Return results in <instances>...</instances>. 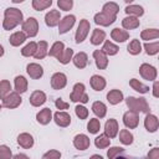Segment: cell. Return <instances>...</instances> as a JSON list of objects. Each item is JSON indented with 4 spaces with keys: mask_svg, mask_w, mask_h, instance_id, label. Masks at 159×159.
I'll return each instance as SVG.
<instances>
[{
    "mask_svg": "<svg viewBox=\"0 0 159 159\" xmlns=\"http://www.w3.org/2000/svg\"><path fill=\"white\" fill-rule=\"evenodd\" d=\"M22 12L16 7H7L4 14L2 27L5 30H12L17 25L22 24Z\"/></svg>",
    "mask_w": 159,
    "mask_h": 159,
    "instance_id": "1",
    "label": "cell"
},
{
    "mask_svg": "<svg viewBox=\"0 0 159 159\" xmlns=\"http://www.w3.org/2000/svg\"><path fill=\"white\" fill-rule=\"evenodd\" d=\"M125 103L128 106V108L135 113L138 112H143V113H149V104L147 102L145 98H135L129 96L125 99Z\"/></svg>",
    "mask_w": 159,
    "mask_h": 159,
    "instance_id": "2",
    "label": "cell"
},
{
    "mask_svg": "<svg viewBox=\"0 0 159 159\" xmlns=\"http://www.w3.org/2000/svg\"><path fill=\"white\" fill-rule=\"evenodd\" d=\"M70 99L72 102H81V103L88 102V96L84 92V84L83 83H76L73 86V91L70 94Z\"/></svg>",
    "mask_w": 159,
    "mask_h": 159,
    "instance_id": "3",
    "label": "cell"
},
{
    "mask_svg": "<svg viewBox=\"0 0 159 159\" xmlns=\"http://www.w3.org/2000/svg\"><path fill=\"white\" fill-rule=\"evenodd\" d=\"M37 31H39V22L35 17H29L22 22V32L26 36L34 37L37 35Z\"/></svg>",
    "mask_w": 159,
    "mask_h": 159,
    "instance_id": "4",
    "label": "cell"
},
{
    "mask_svg": "<svg viewBox=\"0 0 159 159\" xmlns=\"http://www.w3.org/2000/svg\"><path fill=\"white\" fill-rule=\"evenodd\" d=\"M89 29H91V25H89V22L86 19L80 21V25L77 27L76 36H75L76 37V43H81V42L84 41V39L87 37V35L89 32Z\"/></svg>",
    "mask_w": 159,
    "mask_h": 159,
    "instance_id": "5",
    "label": "cell"
},
{
    "mask_svg": "<svg viewBox=\"0 0 159 159\" xmlns=\"http://www.w3.org/2000/svg\"><path fill=\"white\" fill-rule=\"evenodd\" d=\"M21 104V97L17 92H10L2 98V106L5 108H16Z\"/></svg>",
    "mask_w": 159,
    "mask_h": 159,
    "instance_id": "6",
    "label": "cell"
},
{
    "mask_svg": "<svg viewBox=\"0 0 159 159\" xmlns=\"http://www.w3.org/2000/svg\"><path fill=\"white\" fill-rule=\"evenodd\" d=\"M139 73L147 81H155V78H157V70H155V67H153L149 63H143L139 67Z\"/></svg>",
    "mask_w": 159,
    "mask_h": 159,
    "instance_id": "7",
    "label": "cell"
},
{
    "mask_svg": "<svg viewBox=\"0 0 159 159\" xmlns=\"http://www.w3.org/2000/svg\"><path fill=\"white\" fill-rule=\"evenodd\" d=\"M123 123L129 129L137 128L138 127V123H139V116H138V113H135L133 111L125 112L124 116H123Z\"/></svg>",
    "mask_w": 159,
    "mask_h": 159,
    "instance_id": "8",
    "label": "cell"
},
{
    "mask_svg": "<svg viewBox=\"0 0 159 159\" xmlns=\"http://www.w3.org/2000/svg\"><path fill=\"white\" fill-rule=\"evenodd\" d=\"M114 21H116V16L109 15V14L103 12V11H101V12L94 15V22L97 25H101V26H109Z\"/></svg>",
    "mask_w": 159,
    "mask_h": 159,
    "instance_id": "9",
    "label": "cell"
},
{
    "mask_svg": "<svg viewBox=\"0 0 159 159\" xmlns=\"http://www.w3.org/2000/svg\"><path fill=\"white\" fill-rule=\"evenodd\" d=\"M76 17L73 15H67L65 16L60 22H58V32L60 34H66L67 31H70L72 29V26L75 25Z\"/></svg>",
    "mask_w": 159,
    "mask_h": 159,
    "instance_id": "10",
    "label": "cell"
},
{
    "mask_svg": "<svg viewBox=\"0 0 159 159\" xmlns=\"http://www.w3.org/2000/svg\"><path fill=\"white\" fill-rule=\"evenodd\" d=\"M66 83H67V77L62 72H56L51 77V87L53 89H61L66 86Z\"/></svg>",
    "mask_w": 159,
    "mask_h": 159,
    "instance_id": "11",
    "label": "cell"
},
{
    "mask_svg": "<svg viewBox=\"0 0 159 159\" xmlns=\"http://www.w3.org/2000/svg\"><path fill=\"white\" fill-rule=\"evenodd\" d=\"M118 133V122L113 118L108 119L104 124V134L108 138H114Z\"/></svg>",
    "mask_w": 159,
    "mask_h": 159,
    "instance_id": "12",
    "label": "cell"
},
{
    "mask_svg": "<svg viewBox=\"0 0 159 159\" xmlns=\"http://www.w3.org/2000/svg\"><path fill=\"white\" fill-rule=\"evenodd\" d=\"M26 71H27V75L34 80H39L43 75L42 67L40 65H37V63H29L27 67H26Z\"/></svg>",
    "mask_w": 159,
    "mask_h": 159,
    "instance_id": "13",
    "label": "cell"
},
{
    "mask_svg": "<svg viewBox=\"0 0 159 159\" xmlns=\"http://www.w3.org/2000/svg\"><path fill=\"white\" fill-rule=\"evenodd\" d=\"M144 127H145V129L148 130V132H150V133H153V132H155L157 129H158V127H159V120H158V118L154 116V114H147V117H145V119H144Z\"/></svg>",
    "mask_w": 159,
    "mask_h": 159,
    "instance_id": "14",
    "label": "cell"
},
{
    "mask_svg": "<svg viewBox=\"0 0 159 159\" xmlns=\"http://www.w3.org/2000/svg\"><path fill=\"white\" fill-rule=\"evenodd\" d=\"M91 142H89V138L86 135V134H77L73 139V145L80 149V150H84L89 147Z\"/></svg>",
    "mask_w": 159,
    "mask_h": 159,
    "instance_id": "15",
    "label": "cell"
},
{
    "mask_svg": "<svg viewBox=\"0 0 159 159\" xmlns=\"http://www.w3.org/2000/svg\"><path fill=\"white\" fill-rule=\"evenodd\" d=\"M53 119H55L56 124L60 127H67L71 123V116L66 112H60V111L56 112L53 116Z\"/></svg>",
    "mask_w": 159,
    "mask_h": 159,
    "instance_id": "16",
    "label": "cell"
},
{
    "mask_svg": "<svg viewBox=\"0 0 159 159\" xmlns=\"http://www.w3.org/2000/svg\"><path fill=\"white\" fill-rule=\"evenodd\" d=\"M93 57H94V60H96V66H97L99 70L107 68V66H108V58H107V56H106L101 50H96V51L93 52Z\"/></svg>",
    "mask_w": 159,
    "mask_h": 159,
    "instance_id": "17",
    "label": "cell"
},
{
    "mask_svg": "<svg viewBox=\"0 0 159 159\" xmlns=\"http://www.w3.org/2000/svg\"><path fill=\"white\" fill-rule=\"evenodd\" d=\"M45 22L50 27H53V26L58 25V22H60V11L58 10H51L50 12H47L46 16H45Z\"/></svg>",
    "mask_w": 159,
    "mask_h": 159,
    "instance_id": "18",
    "label": "cell"
},
{
    "mask_svg": "<svg viewBox=\"0 0 159 159\" xmlns=\"http://www.w3.org/2000/svg\"><path fill=\"white\" fill-rule=\"evenodd\" d=\"M46 102V94L42 91H35L30 96V103L34 107H40Z\"/></svg>",
    "mask_w": 159,
    "mask_h": 159,
    "instance_id": "19",
    "label": "cell"
},
{
    "mask_svg": "<svg viewBox=\"0 0 159 159\" xmlns=\"http://www.w3.org/2000/svg\"><path fill=\"white\" fill-rule=\"evenodd\" d=\"M36 119H37V122H39L40 124H43V125L48 124L50 120L52 119V112H51V109H50V108H43V109H41V111L36 114Z\"/></svg>",
    "mask_w": 159,
    "mask_h": 159,
    "instance_id": "20",
    "label": "cell"
},
{
    "mask_svg": "<svg viewBox=\"0 0 159 159\" xmlns=\"http://www.w3.org/2000/svg\"><path fill=\"white\" fill-rule=\"evenodd\" d=\"M111 37H112V40H114L117 42H124V41H127L129 39V34L125 30H122V29L116 27V29L112 30Z\"/></svg>",
    "mask_w": 159,
    "mask_h": 159,
    "instance_id": "21",
    "label": "cell"
},
{
    "mask_svg": "<svg viewBox=\"0 0 159 159\" xmlns=\"http://www.w3.org/2000/svg\"><path fill=\"white\" fill-rule=\"evenodd\" d=\"M17 143L25 148V149H30L32 145H34V138L31 134L29 133H21L19 137H17Z\"/></svg>",
    "mask_w": 159,
    "mask_h": 159,
    "instance_id": "22",
    "label": "cell"
},
{
    "mask_svg": "<svg viewBox=\"0 0 159 159\" xmlns=\"http://www.w3.org/2000/svg\"><path fill=\"white\" fill-rule=\"evenodd\" d=\"M89 83H91V87L94 91H102L106 87V80L102 76H98V75H93L89 80Z\"/></svg>",
    "mask_w": 159,
    "mask_h": 159,
    "instance_id": "23",
    "label": "cell"
},
{
    "mask_svg": "<svg viewBox=\"0 0 159 159\" xmlns=\"http://www.w3.org/2000/svg\"><path fill=\"white\" fill-rule=\"evenodd\" d=\"M107 99L111 104H118L123 101V93L119 89H112L107 93Z\"/></svg>",
    "mask_w": 159,
    "mask_h": 159,
    "instance_id": "24",
    "label": "cell"
},
{
    "mask_svg": "<svg viewBox=\"0 0 159 159\" xmlns=\"http://www.w3.org/2000/svg\"><path fill=\"white\" fill-rule=\"evenodd\" d=\"M139 20H138V17H135V16H127V17H124L123 20H122V26L124 27V29H127V30H133V29H137L138 26H139Z\"/></svg>",
    "mask_w": 159,
    "mask_h": 159,
    "instance_id": "25",
    "label": "cell"
},
{
    "mask_svg": "<svg viewBox=\"0 0 159 159\" xmlns=\"http://www.w3.org/2000/svg\"><path fill=\"white\" fill-rule=\"evenodd\" d=\"M26 91H27V80L24 76H16L15 77V92L25 93Z\"/></svg>",
    "mask_w": 159,
    "mask_h": 159,
    "instance_id": "26",
    "label": "cell"
},
{
    "mask_svg": "<svg viewBox=\"0 0 159 159\" xmlns=\"http://www.w3.org/2000/svg\"><path fill=\"white\" fill-rule=\"evenodd\" d=\"M63 50H65V45H63V42L57 41V42H55V43L52 45V47L50 48L48 55H50V56H52V57H56V58L58 60V58L61 57V55H62Z\"/></svg>",
    "mask_w": 159,
    "mask_h": 159,
    "instance_id": "27",
    "label": "cell"
},
{
    "mask_svg": "<svg viewBox=\"0 0 159 159\" xmlns=\"http://www.w3.org/2000/svg\"><path fill=\"white\" fill-rule=\"evenodd\" d=\"M73 63H75V66L78 67V68H84V67L87 66V63H88V57H87V55H86L84 52H78V53L75 55V57H73Z\"/></svg>",
    "mask_w": 159,
    "mask_h": 159,
    "instance_id": "28",
    "label": "cell"
},
{
    "mask_svg": "<svg viewBox=\"0 0 159 159\" xmlns=\"http://www.w3.org/2000/svg\"><path fill=\"white\" fill-rule=\"evenodd\" d=\"M26 40V35L22 32V31H17V32H14L11 36H10V43L12 46H20L21 43H24Z\"/></svg>",
    "mask_w": 159,
    "mask_h": 159,
    "instance_id": "29",
    "label": "cell"
},
{
    "mask_svg": "<svg viewBox=\"0 0 159 159\" xmlns=\"http://www.w3.org/2000/svg\"><path fill=\"white\" fill-rule=\"evenodd\" d=\"M92 111H93V113H94L97 117L103 118V117L106 116V113H107V107H106L104 103L97 101V102H94V103L92 104Z\"/></svg>",
    "mask_w": 159,
    "mask_h": 159,
    "instance_id": "30",
    "label": "cell"
},
{
    "mask_svg": "<svg viewBox=\"0 0 159 159\" xmlns=\"http://www.w3.org/2000/svg\"><path fill=\"white\" fill-rule=\"evenodd\" d=\"M106 39V32L103 30H99V29H96L93 30V34L91 36V42L92 45H99L104 41Z\"/></svg>",
    "mask_w": 159,
    "mask_h": 159,
    "instance_id": "31",
    "label": "cell"
},
{
    "mask_svg": "<svg viewBox=\"0 0 159 159\" xmlns=\"http://www.w3.org/2000/svg\"><path fill=\"white\" fill-rule=\"evenodd\" d=\"M140 37H142V40H145V41L158 39L159 37V30H157V29H145V30L142 31Z\"/></svg>",
    "mask_w": 159,
    "mask_h": 159,
    "instance_id": "32",
    "label": "cell"
},
{
    "mask_svg": "<svg viewBox=\"0 0 159 159\" xmlns=\"http://www.w3.org/2000/svg\"><path fill=\"white\" fill-rule=\"evenodd\" d=\"M124 11H125L129 16H135V17H139V16H142V15L144 14L143 7L139 6V5H128Z\"/></svg>",
    "mask_w": 159,
    "mask_h": 159,
    "instance_id": "33",
    "label": "cell"
},
{
    "mask_svg": "<svg viewBox=\"0 0 159 159\" xmlns=\"http://www.w3.org/2000/svg\"><path fill=\"white\" fill-rule=\"evenodd\" d=\"M46 55H47V42L46 41H40L37 43V48H36V52H35L34 56H35V58L41 60Z\"/></svg>",
    "mask_w": 159,
    "mask_h": 159,
    "instance_id": "34",
    "label": "cell"
},
{
    "mask_svg": "<svg viewBox=\"0 0 159 159\" xmlns=\"http://www.w3.org/2000/svg\"><path fill=\"white\" fill-rule=\"evenodd\" d=\"M118 46H116L114 43H112L111 41H106L104 42V45H103V47H102V52L107 56V55H109V56H113V55H116L117 52H118Z\"/></svg>",
    "mask_w": 159,
    "mask_h": 159,
    "instance_id": "35",
    "label": "cell"
},
{
    "mask_svg": "<svg viewBox=\"0 0 159 159\" xmlns=\"http://www.w3.org/2000/svg\"><path fill=\"white\" fill-rule=\"evenodd\" d=\"M129 86H130L134 91H137V92H139V93H147V92L149 91V87H147L145 84H143L142 82H139V81L135 80V78H132V80L129 81Z\"/></svg>",
    "mask_w": 159,
    "mask_h": 159,
    "instance_id": "36",
    "label": "cell"
},
{
    "mask_svg": "<svg viewBox=\"0 0 159 159\" xmlns=\"http://www.w3.org/2000/svg\"><path fill=\"white\" fill-rule=\"evenodd\" d=\"M36 48H37V43L31 41L29 42L22 50H21V55L25 56V57H30V56H34L35 52H36Z\"/></svg>",
    "mask_w": 159,
    "mask_h": 159,
    "instance_id": "37",
    "label": "cell"
},
{
    "mask_svg": "<svg viewBox=\"0 0 159 159\" xmlns=\"http://www.w3.org/2000/svg\"><path fill=\"white\" fill-rule=\"evenodd\" d=\"M94 144H96L97 148L103 149V148H107V147L111 144V139H109L106 134H99V135L94 139Z\"/></svg>",
    "mask_w": 159,
    "mask_h": 159,
    "instance_id": "38",
    "label": "cell"
},
{
    "mask_svg": "<svg viewBox=\"0 0 159 159\" xmlns=\"http://www.w3.org/2000/svg\"><path fill=\"white\" fill-rule=\"evenodd\" d=\"M52 5L51 0H32V7L37 11H42Z\"/></svg>",
    "mask_w": 159,
    "mask_h": 159,
    "instance_id": "39",
    "label": "cell"
},
{
    "mask_svg": "<svg viewBox=\"0 0 159 159\" xmlns=\"http://www.w3.org/2000/svg\"><path fill=\"white\" fill-rule=\"evenodd\" d=\"M127 50L130 55H139L142 51V45H140L139 40H132L129 42V45L127 46Z\"/></svg>",
    "mask_w": 159,
    "mask_h": 159,
    "instance_id": "40",
    "label": "cell"
},
{
    "mask_svg": "<svg viewBox=\"0 0 159 159\" xmlns=\"http://www.w3.org/2000/svg\"><path fill=\"white\" fill-rule=\"evenodd\" d=\"M119 140L124 144V145H129L133 143V134L127 130V129H122L119 132Z\"/></svg>",
    "mask_w": 159,
    "mask_h": 159,
    "instance_id": "41",
    "label": "cell"
},
{
    "mask_svg": "<svg viewBox=\"0 0 159 159\" xmlns=\"http://www.w3.org/2000/svg\"><path fill=\"white\" fill-rule=\"evenodd\" d=\"M103 12H107L109 15H113V16H117L118 11H119V6L118 4L116 2H107L103 5V9H102Z\"/></svg>",
    "mask_w": 159,
    "mask_h": 159,
    "instance_id": "42",
    "label": "cell"
},
{
    "mask_svg": "<svg viewBox=\"0 0 159 159\" xmlns=\"http://www.w3.org/2000/svg\"><path fill=\"white\" fill-rule=\"evenodd\" d=\"M87 128H88V132H89V133L96 134V133H98L99 129H101V123H99V120H98L97 118H92V119H89V122H88V124H87Z\"/></svg>",
    "mask_w": 159,
    "mask_h": 159,
    "instance_id": "43",
    "label": "cell"
},
{
    "mask_svg": "<svg viewBox=\"0 0 159 159\" xmlns=\"http://www.w3.org/2000/svg\"><path fill=\"white\" fill-rule=\"evenodd\" d=\"M72 56H73V50H72V48H65L63 52H62V55H61V57L58 58V61H60L61 63L66 65V63H68V62L71 61Z\"/></svg>",
    "mask_w": 159,
    "mask_h": 159,
    "instance_id": "44",
    "label": "cell"
},
{
    "mask_svg": "<svg viewBox=\"0 0 159 159\" xmlns=\"http://www.w3.org/2000/svg\"><path fill=\"white\" fill-rule=\"evenodd\" d=\"M10 89H11V84L9 81L4 80V81H0V98L2 99L7 93H10Z\"/></svg>",
    "mask_w": 159,
    "mask_h": 159,
    "instance_id": "45",
    "label": "cell"
},
{
    "mask_svg": "<svg viewBox=\"0 0 159 159\" xmlns=\"http://www.w3.org/2000/svg\"><path fill=\"white\" fill-rule=\"evenodd\" d=\"M144 48H145V52L148 53V55H155V53H158V51H159V42L158 41H155V42H153V43H145L144 45Z\"/></svg>",
    "mask_w": 159,
    "mask_h": 159,
    "instance_id": "46",
    "label": "cell"
},
{
    "mask_svg": "<svg viewBox=\"0 0 159 159\" xmlns=\"http://www.w3.org/2000/svg\"><path fill=\"white\" fill-rule=\"evenodd\" d=\"M75 112H76V116L80 119H86L88 117V109L84 106H76Z\"/></svg>",
    "mask_w": 159,
    "mask_h": 159,
    "instance_id": "47",
    "label": "cell"
},
{
    "mask_svg": "<svg viewBox=\"0 0 159 159\" xmlns=\"http://www.w3.org/2000/svg\"><path fill=\"white\" fill-rule=\"evenodd\" d=\"M11 149L7 145H0V159H11Z\"/></svg>",
    "mask_w": 159,
    "mask_h": 159,
    "instance_id": "48",
    "label": "cell"
},
{
    "mask_svg": "<svg viewBox=\"0 0 159 159\" xmlns=\"http://www.w3.org/2000/svg\"><path fill=\"white\" fill-rule=\"evenodd\" d=\"M57 5H58V7H60L61 10L68 11V10H71V7L73 6V1H72V0H58V1H57Z\"/></svg>",
    "mask_w": 159,
    "mask_h": 159,
    "instance_id": "49",
    "label": "cell"
},
{
    "mask_svg": "<svg viewBox=\"0 0 159 159\" xmlns=\"http://www.w3.org/2000/svg\"><path fill=\"white\" fill-rule=\"evenodd\" d=\"M120 153H123V148H120V147H112L107 152V157H108V159H113L116 155H118Z\"/></svg>",
    "mask_w": 159,
    "mask_h": 159,
    "instance_id": "50",
    "label": "cell"
},
{
    "mask_svg": "<svg viewBox=\"0 0 159 159\" xmlns=\"http://www.w3.org/2000/svg\"><path fill=\"white\" fill-rule=\"evenodd\" d=\"M60 158H61V153L58 150H48L42 155V159H60Z\"/></svg>",
    "mask_w": 159,
    "mask_h": 159,
    "instance_id": "51",
    "label": "cell"
},
{
    "mask_svg": "<svg viewBox=\"0 0 159 159\" xmlns=\"http://www.w3.org/2000/svg\"><path fill=\"white\" fill-rule=\"evenodd\" d=\"M55 104H56V107H57L58 109H67V108L70 107V104L66 103V102H63L61 98H57V99L55 101Z\"/></svg>",
    "mask_w": 159,
    "mask_h": 159,
    "instance_id": "52",
    "label": "cell"
},
{
    "mask_svg": "<svg viewBox=\"0 0 159 159\" xmlns=\"http://www.w3.org/2000/svg\"><path fill=\"white\" fill-rule=\"evenodd\" d=\"M148 159H159V148H153L148 153Z\"/></svg>",
    "mask_w": 159,
    "mask_h": 159,
    "instance_id": "53",
    "label": "cell"
},
{
    "mask_svg": "<svg viewBox=\"0 0 159 159\" xmlns=\"http://www.w3.org/2000/svg\"><path fill=\"white\" fill-rule=\"evenodd\" d=\"M158 87H159L158 81H154V84H153V96H154V97H158V96H159V93H158Z\"/></svg>",
    "mask_w": 159,
    "mask_h": 159,
    "instance_id": "54",
    "label": "cell"
},
{
    "mask_svg": "<svg viewBox=\"0 0 159 159\" xmlns=\"http://www.w3.org/2000/svg\"><path fill=\"white\" fill-rule=\"evenodd\" d=\"M12 159H30V158H29L26 154H16Z\"/></svg>",
    "mask_w": 159,
    "mask_h": 159,
    "instance_id": "55",
    "label": "cell"
},
{
    "mask_svg": "<svg viewBox=\"0 0 159 159\" xmlns=\"http://www.w3.org/2000/svg\"><path fill=\"white\" fill-rule=\"evenodd\" d=\"M113 159H132V158H127V157H123V155H119V154H118V155H116Z\"/></svg>",
    "mask_w": 159,
    "mask_h": 159,
    "instance_id": "56",
    "label": "cell"
},
{
    "mask_svg": "<svg viewBox=\"0 0 159 159\" xmlns=\"http://www.w3.org/2000/svg\"><path fill=\"white\" fill-rule=\"evenodd\" d=\"M89 159H103L101 155H98V154H94V155H92Z\"/></svg>",
    "mask_w": 159,
    "mask_h": 159,
    "instance_id": "57",
    "label": "cell"
},
{
    "mask_svg": "<svg viewBox=\"0 0 159 159\" xmlns=\"http://www.w3.org/2000/svg\"><path fill=\"white\" fill-rule=\"evenodd\" d=\"M2 55H4V47H2L1 45H0V57H1Z\"/></svg>",
    "mask_w": 159,
    "mask_h": 159,
    "instance_id": "58",
    "label": "cell"
},
{
    "mask_svg": "<svg viewBox=\"0 0 159 159\" xmlns=\"http://www.w3.org/2000/svg\"><path fill=\"white\" fill-rule=\"evenodd\" d=\"M0 109H1V106H0Z\"/></svg>",
    "mask_w": 159,
    "mask_h": 159,
    "instance_id": "59",
    "label": "cell"
}]
</instances>
